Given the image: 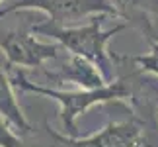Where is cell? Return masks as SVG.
Listing matches in <instances>:
<instances>
[]
</instances>
